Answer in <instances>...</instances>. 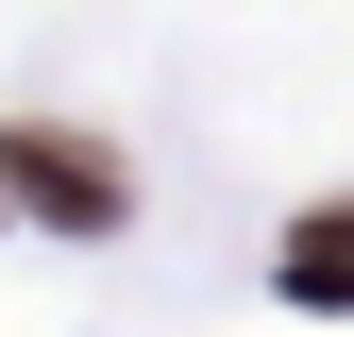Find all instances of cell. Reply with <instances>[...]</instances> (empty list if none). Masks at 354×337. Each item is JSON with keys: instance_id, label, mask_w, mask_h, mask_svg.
I'll use <instances>...</instances> for the list:
<instances>
[{"instance_id": "1", "label": "cell", "mask_w": 354, "mask_h": 337, "mask_svg": "<svg viewBox=\"0 0 354 337\" xmlns=\"http://www.w3.org/2000/svg\"><path fill=\"white\" fill-rule=\"evenodd\" d=\"M0 186H17L34 220H68V236H118V202H136V186H118V152H102V135H51V118L0 135Z\"/></svg>"}, {"instance_id": "2", "label": "cell", "mask_w": 354, "mask_h": 337, "mask_svg": "<svg viewBox=\"0 0 354 337\" xmlns=\"http://www.w3.org/2000/svg\"><path fill=\"white\" fill-rule=\"evenodd\" d=\"M270 287H287V304H354V202H321V220L287 236V270H270Z\"/></svg>"}]
</instances>
